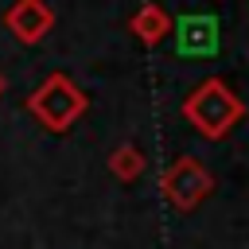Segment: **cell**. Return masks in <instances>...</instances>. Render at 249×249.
<instances>
[{"mask_svg": "<svg viewBox=\"0 0 249 249\" xmlns=\"http://www.w3.org/2000/svg\"><path fill=\"white\" fill-rule=\"evenodd\" d=\"M218 47H222V31H218L214 16L195 12L175 23V51L183 58H210V54H218Z\"/></svg>", "mask_w": 249, "mask_h": 249, "instance_id": "cell-1", "label": "cell"}]
</instances>
